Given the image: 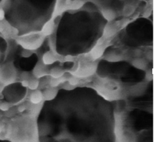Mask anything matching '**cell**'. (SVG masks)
<instances>
[{"label": "cell", "mask_w": 157, "mask_h": 142, "mask_svg": "<svg viewBox=\"0 0 157 142\" xmlns=\"http://www.w3.org/2000/svg\"><path fill=\"white\" fill-rule=\"evenodd\" d=\"M107 22L103 14L94 9L64 12L55 30L56 52L66 56L90 52L103 36Z\"/></svg>", "instance_id": "obj_1"}, {"label": "cell", "mask_w": 157, "mask_h": 142, "mask_svg": "<svg viewBox=\"0 0 157 142\" xmlns=\"http://www.w3.org/2000/svg\"><path fill=\"white\" fill-rule=\"evenodd\" d=\"M56 0H15L13 25L20 34L40 32L51 20Z\"/></svg>", "instance_id": "obj_2"}, {"label": "cell", "mask_w": 157, "mask_h": 142, "mask_svg": "<svg viewBox=\"0 0 157 142\" xmlns=\"http://www.w3.org/2000/svg\"><path fill=\"white\" fill-rule=\"evenodd\" d=\"M123 41L129 46L151 45L153 42V22L145 17L137 18L125 27Z\"/></svg>", "instance_id": "obj_3"}, {"label": "cell", "mask_w": 157, "mask_h": 142, "mask_svg": "<svg viewBox=\"0 0 157 142\" xmlns=\"http://www.w3.org/2000/svg\"><path fill=\"white\" fill-rule=\"evenodd\" d=\"M15 78V70L9 64L5 65L0 68V81L6 85L10 84Z\"/></svg>", "instance_id": "obj_4"}, {"label": "cell", "mask_w": 157, "mask_h": 142, "mask_svg": "<svg viewBox=\"0 0 157 142\" xmlns=\"http://www.w3.org/2000/svg\"><path fill=\"white\" fill-rule=\"evenodd\" d=\"M30 101L33 104H38L42 99V94L39 90H36L30 95Z\"/></svg>", "instance_id": "obj_5"}, {"label": "cell", "mask_w": 157, "mask_h": 142, "mask_svg": "<svg viewBox=\"0 0 157 142\" xmlns=\"http://www.w3.org/2000/svg\"><path fill=\"white\" fill-rule=\"evenodd\" d=\"M55 60V57L50 52H46L43 57V61L45 64H52Z\"/></svg>", "instance_id": "obj_6"}, {"label": "cell", "mask_w": 157, "mask_h": 142, "mask_svg": "<svg viewBox=\"0 0 157 142\" xmlns=\"http://www.w3.org/2000/svg\"><path fill=\"white\" fill-rule=\"evenodd\" d=\"M63 74V71L61 69L59 68H53L52 71H51V74L52 76H53L55 78L59 77L60 76H61Z\"/></svg>", "instance_id": "obj_7"}, {"label": "cell", "mask_w": 157, "mask_h": 142, "mask_svg": "<svg viewBox=\"0 0 157 142\" xmlns=\"http://www.w3.org/2000/svg\"><path fill=\"white\" fill-rule=\"evenodd\" d=\"M11 107L10 104L7 101H0V110L4 112L7 111Z\"/></svg>", "instance_id": "obj_8"}, {"label": "cell", "mask_w": 157, "mask_h": 142, "mask_svg": "<svg viewBox=\"0 0 157 142\" xmlns=\"http://www.w3.org/2000/svg\"><path fill=\"white\" fill-rule=\"evenodd\" d=\"M38 86V81L36 79H32L28 81V87L31 90H35Z\"/></svg>", "instance_id": "obj_9"}, {"label": "cell", "mask_w": 157, "mask_h": 142, "mask_svg": "<svg viewBox=\"0 0 157 142\" xmlns=\"http://www.w3.org/2000/svg\"><path fill=\"white\" fill-rule=\"evenodd\" d=\"M5 16H6L5 11L3 9H0V21L3 20L5 18Z\"/></svg>", "instance_id": "obj_10"}, {"label": "cell", "mask_w": 157, "mask_h": 142, "mask_svg": "<svg viewBox=\"0 0 157 142\" xmlns=\"http://www.w3.org/2000/svg\"><path fill=\"white\" fill-rule=\"evenodd\" d=\"M22 87L26 88V87H28V81L25 79V80H23L21 82V84Z\"/></svg>", "instance_id": "obj_11"}, {"label": "cell", "mask_w": 157, "mask_h": 142, "mask_svg": "<svg viewBox=\"0 0 157 142\" xmlns=\"http://www.w3.org/2000/svg\"><path fill=\"white\" fill-rule=\"evenodd\" d=\"M17 109H18V111L19 112H23V111L26 109V107H25V105H20V106L18 107Z\"/></svg>", "instance_id": "obj_12"}, {"label": "cell", "mask_w": 157, "mask_h": 142, "mask_svg": "<svg viewBox=\"0 0 157 142\" xmlns=\"http://www.w3.org/2000/svg\"><path fill=\"white\" fill-rule=\"evenodd\" d=\"M2 130H3V127H2V124L0 123V133L2 132Z\"/></svg>", "instance_id": "obj_13"}]
</instances>
